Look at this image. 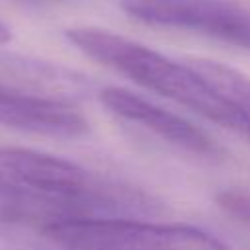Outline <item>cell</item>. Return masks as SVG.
<instances>
[{
    "label": "cell",
    "mask_w": 250,
    "mask_h": 250,
    "mask_svg": "<svg viewBox=\"0 0 250 250\" xmlns=\"http://www.w3.org/2000/svg\"><path fill=\"white\" fill-rule=\"evenodd\" d=\"M64 33L66 39L90 59L121 72L139 86L160 94L227 129L242 131L236 113L188 61L178 62L143 43L100 27L76 25L68 27Z\"/></svg>",
    "instance_id": "obj_1"
},
{
    "label": "cell",
    "mask_w": 250,
    "mask_h": 250,
    "mask_svg": "<svg viewBox=\"0 0 250 250\" xmlns=\"http://www.w3.org/2000/svg\"><path fill=\"white\" fill-rule=\"evenodd\" d=\"M41 232L64 250H230L203 229L139 217L61 221Z\"/></svg>",
    "instance_id": "obj_2"
},
{
    "label": "cell",
    "mask_w": 250,
    "mask_h": 250,
    "mask_svg": "<svg viewBox=\"0 0 250 250\" xmlns=\"http://www.w3.org/2000/svg\"><path fill=\"white\" fill-rule=\"evenodd\" d=\"M121 8L150 25L195 31L250 53V8L229 0H121Z\"/></svg>",
    "instance_id": "obj_3"
},
{
    "label": "cell",
    "mask_w": 250,
    "mask_h": 250,
    "mask_svg": "<svg viewBox=\"0 0 250 250\" xmlns=\"http://www.w3.org/2000/svg\"><path fill=\"white\" fill-rule=\"evenodd\" d=\"M94 94V82L64 64L0 51V98H33L78 104Z\"/></svg>",
    "instance_id": "obj_4"
},
{
    "label": "cell",
    "mask_w": 250,
    "mask_h": 250,
    "mask_svg": "<svg viewBox=\"0 0 250 250\" xmlns=\"http://www.w3.org/2000/svg\"><path fill=\"white\" fill-rule=\"evenodd\" d=\"M98 100L115 117L135 123L182 150L209 158H217L223 154V146L203 129L195 127L182 115L152 104L143 96H137L123 88H102L98 92Z\"/></svg>",
    "instance_id": "obj_5"
},
{
    "label": "cell",
    "mask_w": 250,
    "mask_h": 250,
    "mask_svg": "<svg viewBox=\"0 0 250 250\" xmlns=\"http://www.w3.org/2000/svg\"><path fill=\"white\" fill-rule=\"evenodd\" d=\"M0 125L57 139H76L90 129L74 104L33 98H0Z\"/></svg>",
    "instance_id": "obj_6"
},
{
    "label": "cell",
    "mask_w": 250,
    "mask_h": 250,
    "mask_svg": "<svg viewBox=\"0 0 250 250\" xmlns=\"http://www.w3.org/2000/svg\"><path fill=\"white\" fill-rule=\"evenodd\" d=\"M188 62L236 113L242 133L250 137V76L211 59H189Z\"/></svg>",
    "instance_id": "obj_7"
},
{
    "label": "cell",
    "mask_w": 250,
    "mask_h": 250,
    "mask_svg": "<svg viewBox=\"0 0 250 250\" xmlns=\"http://www.w3.org/2000/svg\"><path fill=\"white\" fill-rule=\"evenodd\" d=\"M217 205L236 221L250 227V191L246 189H223L215 195Z\"/></svg>",
    "instance_id": "obj_8"
},
{
    "label": "cell",
    "mask_w": 250,
    "mask_h": 250,
    "mask_svg": "<svg viewBox=\"0 0 250 250\" xmlns=\"http://www.w3.org/2000/svg\"><path fill=\"white\" fill-rule=\"evenodd\" d=\"M10 39H12V31H10V27L0 20V45L8 43Z\"/></svg>",
    "instance_id": "obj_9"
}]
</instances>
